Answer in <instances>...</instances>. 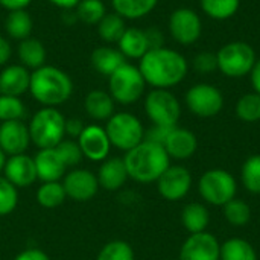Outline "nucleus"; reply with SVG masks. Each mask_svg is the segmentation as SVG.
Masks as SVG:
<instances>
[{
  "label": "nucleus",
  "mask_w": 260,
  "mask_h": 260,
  "mask_svg": "<svg viewBox=\"0 0 260 260\" xmlns=\"http://www.w3.org/2000/svg\"><path fill=\"white\" fill-rule=\"evenodd\" d=\"M37 177L41 183L46 181H61L67 172V166L58 154L56 148L38 149L34 157Z\"/></svg>",
  "instance_id": "a211bd4d"
},
{
  "label": "nucleus",
  "mask_w": 260,
  "mask_h": 260,
  "mask_svg": "<svg viewBox=\"0 0 260 260\" xmlns=\"http://www.w3.org/2000/svg\"><path fill=\"white\" fill-rule=\"evenodd\" d=\"M18 206V189L0 175V218L11 215Z\"/></svg>",
  "instance_id": "58836bf2"
},
{
  "label": "nucleus",
  "mask_w": 260,
  "mask_h": 260,
  "mask_svg": "<svg viewBox=\"0 0 260 260\" xmlns=\"http://www.w3.org/2000/svg\"><path fill=\"white\" fill-rule=\"evenodd\" d=\"M34 29V21L26 9L9 11L5 20V30L9 38L23 41L30 37Z\"/></svg>",
  "instance_id": "bb28decb"
},
{
  "label": "nucleus",
  "mask_w": 260,
  "mask_h": 260,
  "mask_svg": "<svg viewBox=\"0 0 260 260\" xmlns=\"http://www.w3.org/2000/svg\"><path fill=\"white\" fill-rule=\"evenodd\" d=\"M53 6L56 8H61V9H73L76 8V5L81 2V0H49Z\"/></svg>",
  "instance_id": "8fccbe9b"
},
{
  "label": "nucleus",
  "mask_w": 260,
  "mask_h": 260,
  "mask_svg": "<svg viewBox=\"0 0 260 260\" xmlns=\"http://www.w3.org/2000/svg\"><path fill=\"white\" fill-rule=\"evenodd\" d=\"M241 181L250 193L260 195V154L251 155L244 161Z\"/></svg>",
  "instance_id": "f704fd0d"
},
{
  "label": "nucleus",
  "mask_w": 260,
  "mask_h": 260,
  "mask_svg": "<svg viewBox=\"0 0 260 260\" xmlns=\"http://www.w3.org/2000/svg\"><path fill=\"white\" fill-rule=\"evenodd\" d=\"M187 108L198 117H213L221 113L224 107V96L221 90L210 84H195L184 96Z\"/></svg>",
  "instance_id": "9d476101"
},
{
  "label": "nucleus",
  "mask_w": 260,
  "mask_h": 260,
  "mask_svg": "<svg viewBox=\"0 0 260 260\" xmlns=\"http://www.w3.org/2000/svg\"><path fill=\"white\" fill-rule=\"evenodd\" d=\"M29 93L43 107L56 108L70 99L73 93V81L64 70L44 64L30 72Z\"/></svg>",
  "instance_id": "7ed1b4c3"
},
{
  "label": "nucleus",
  "mask_w": 260,
  "mask_h": 260,
  "mask_svg": "<svg viewBox=\"0 0 260 260\" xmlns=\"http://www.w3.org/2000/svg\"><path fill=\"white\" fill-rule=\"evenodd\" d=\"M61 183L64 186L67 198L76 203H87L93 200L101 189L96 174L82 168H73L66 172Z\"/></svg>",
  "instance_id": "f8f14e48"
},
{
  "label": "nucleus",
  "mask_w": 260,
  "mask_h": 260,
  "mask_svg": "<svg viewBox=\"0 0 260 260\" xmlns=\"http://www.w3.org/2000/svg\"><path fill=\"white\" fill-rule=\"evenodd\" d=\"M146 34V38H148V44H149V49H158V47H163L165 44V37H163V32L157 27H149L145 30Z\"/></svg>",
  "instance_id": "a18cd8bd"
},
{
  "label": "nucleus",
  "mask_w": 260,
  "mask_h": 260,
  "mask_svg": "<svg viewBox=\"0 0 260 260\" xmlns=\"http://www.w3.org/2000/svg\"><path fill=\"white\" fill-rule=\"evenodd\" d=\"M221 244L207 232L190 235L181 245L178 260H219Z\"/></svg>",
  "instance_id": "2eb2a0df"
},
{
  "label": "nucleus",
  "mask_w": 260,
  "mask_h": 260,
  "mask_svg": "<svg viewBox=\"0 0 260 260\" xmlns=\"http://www.w3.org/2000/svg\"><path fill=\"white\" fill-rule=\"evenodd\" d=\"M76 142L82 151L84 158L94 161V163H102L104 160H107L113 148L105 128L96 123L85 125V128L82 129Z\"/></svg>",
  "instance_id": "4468645a"
},
{
  "label": "nucleus",
  "mask_w": 260,
  "mask_h": 260,
  "mask_svg": "<svg viewBox=\"0 0 260 260\" xmlns=\"http://www.w3.org/2000/svg\"><path fill=\"white\" fill-rule=\"evenodd\" d=\"M17 55H18L20 64L30 70H37V69L43 67L46 64V58H47L44 44L40 40L32 38V37L20 41Z\"/></svg>",
  "instance_id": "393cba45"
},
{
  "label": "nucleus",
  "mask_w": 260,
  "mask_h": 260,
  "mask_svg": "<svg viewBox=\"0 0 260 260\" xmlns=\"http://www.w3.org/2000/svg\"><path fill=\"white\" fill-rule=\"evenodd\" d=\"M14 260H50L46 251L40 250V248H26L23 251H20Z\"/></svg>",
  "instance_id": "c03bdc74"
},
{
  "label": "nucleus",
  "mask_w": 260,
  "mask_h": 260,
  "mask_svg": "<svg viewBox=\"0 0 260 260\" xmlns=\"http://www.w3.org/2000/svg\"><path fill=\"white\" fill-rule=\"evenodd\" d=\"M0 235H2V225H0Z\"/></svg>",
  "instance_id": "603ef678"
},
{
  "label": "nucleus",
  "mask_w": 260,
  "mask_h": 260,
  "mask_svg": "<svg viewBox=\"0 0 260 260\" xmlns=\"http://www.w3.org/2000/svg\"><path fill=\"white\" fill-rule=\"evenodd\" d=\"M32 0H0V6H3L8 11L15 9H26L30 5Z\"/></svg>",
  "instance_id": "de8ad7c7"
},
{
  "label": "nucleus",
  "mask_w": 260,
  "mask_h": 260,
  "mask_svg": "<svg viewBox=\"0 0 260 260\" xmlns=\"http://www.w3.org/2000/svg\"><path fill=\"white\" fill-rule=\"evenodd\" d=\"M200 3L204 14L215 20L232 18L241 6V0H200Z\"/></svg>",
  "instance_id": "473e14b6"
},
{
  "label": "nucleus",
  "mask_w": 260,
  "mask_h": 260,
  "mask_svg": "<svg viewBox=\"0 0 260 260\" xmlns=\"http://www.w3.org/2000/svg\"><path fill=\"white\" fill-rule=\"evenodd\" d=\"M37 203L44 209H56L67 200L64 186L61 181H46L37 189Z\"/></svg>",
  "instance_id": "c85d7f7f"
},
{
  "label": "nucleus",
  "mask_w": 260,
  "mask_h": 260,
  "mask_svg": "<svg viewBox=\"0 0 260 260\" xmlns=\"http://www.w3.org/2000/svg\"><path fill=\"white\" fill-rule=\"evenodd\" d=\"M75 14L78 21L88 26H98L105 17L107 8L102 0H81L75 8Z\"/></svg>",
  "instance_id": "2f4dec72"
},
{
  "label": "nucleus",
  "mask_w": 260,
  "mask_h": 260,
  "mask_svg": "<svg viewBox=\"0 0 260 260\" xmlns=\"http://www.w3.org/2000/svg\"><path fill=\"white\" fill-rule=\"evenodd\" d=\"M134 250L125 241H111L105 244L98 253L96 260H134Z\"/></svg>",
  "instance_id": "4c0bfd02"
},
{
  "label": "nucleus",
  "mask_w": 260,
  "mask_h": 260,
  "mask_svg": "<svg viewBox=\"0 0 260 260\" xmlns=\"http://www.w3.org/2000/svg\"><path fill=\"white\" fill-rule=\"evenodd\" d=\"M236 116L247 123H254L260 120V94L247 93L241 96L236 104Z\"/></svg>",
  "instance_id": "c9c22d12"
},
{
  "label": "nucleus",
  "mask_w": 260,
  "mask_h": 260,
  "mask_svg": "<svg viewBox=\"0 0 260 260\" xmlns=\"http://www.w3.org/2000/svg\"><path fill=\"white\" fill-rule=\"evenodd\" d=\"M169 32L177 43L183 46L193 44L203 32L201 18L190 8H178L169 17Z\"/></svg>",
  "instance_id": "ddd939ff"
},
{
  "label": "nucleus",
  "mask_w": 260,
  "mask_h": 260,
  "mask_svg": "<svg viewBox=\"0 0 260 260\" xmlns=\"http://www.w3.org/2000/svg\"><path fill=\"white\" fill-rule=\"evenodd\" d=\"M84 108L93 120H108L114 114V99L108 91L91 90L85 96Z\"/></svg>",
  "instance_id": "b1692460"
},
{
  "label": "nucleus",
  "mask_w": 260,
  "mask_h": 260,
  "mask_svg": "<svg viewBox=\"0 0 260 260\" xmlns=\"http://www.w3.org/2000/svg\"><path fill=\"white\" fill-rule=\"evenodd\" d=\"M146 88V81L137 66L125 62L111 76H108V93L122 105L137 102Z\"/></svg>",
  "instance_id": "423d86ee"
},
{
  "label": "nucleus",
  "mask_w": 260,
  "mask_h": 260,
  "mask_svg": "<svg viewBox=\"0 0 260 260\" xmlns=\"http://www.w3.org/2000/svg\"><path fill=\"white\" fill-rule=\"evenodd\" d=\"M99 187L108 192H116L125 186L128 177L123 157H108L99 166L96 174Z\"/></svg>",
  "instance_id": "aec40b11"
},
{
  "label": "nucleus",
  "mask_w": 260,
  "mask_h": 260,
  "mask_svg": "<svg viewBox=\"0 0 260 260\" xmlns=\"http://www.w3.org/2000/svg\"><path fill=\"white\" fill-rule=\"evenodd\" d=\"M12 56V47L5 37H0V67L8 64Z\"/></svg>",
  "instance_id": "49530a36"
},
{
  "label": "nucleus",
  "mask_w": 260,
  "mask_h": 260,
  "mask_svg": "<svg viewBox=\"0 0 260 260\" xmlns=\"http://www.w3.org/2000/svg\"><path fill=\"white\" fill-rule=\"evenodd\" d=\"M224 218L233 227H244L251 219V207L244 200L233 198L225 206H222Z\"/></svg>",
  "instance_id": "72a5a7b5"
},
{
  "label": "nucleus",
  "mask_w": 260,
  "mask_h": 260,
  "mask_svg": "<svg viewBox=\"0 0 260 260\" xmlns=\"http://www.w3.org/2000/svg\"><path fill=\"white\" fill-rule=\"evenodd\" d=\"M26 116V105L17 96L0 94V122L23 120Z\"/></svg>",
  "instance_id": "e433bc0d"
},
{
  "label": "nucleus",
  "mask_w": 260,
  "mask_h": 260,
  "mask_svg": "<svg viewBox=\"0 0 260 260\" xmlns=\"http://www.w3.org/2000/svg\"><path fill=\"white\" fill-rule=\"evenodd\" d=\"M29 145L30 136L27 123L23 120H9L0 123V148L8 157L26 154Z\"/></svg>",
  "instance_id": "dca6fc26"
},
{
  "label": "nucleus",
  "mask_w": 260,
  "mask_h": 260,
  "mask_svg": "<svg viewBox=\"0 0 260 260\" xmlns=\"http://www.w3.org/2000/svg\"><path fill=\"white\" fill-rule=\"evenodd\" d=\"M30 85V72L21 64L6 66L0 72V94L17 96L20 98L29 91Z\"/></svg>",
  "instance_id": "412c9836"
},
{
  "label": "nucleus",
  "mask_w": 260,
  "mask_h": 260,
  "mask_svg": "<svg viewBox=\"0 0 260 260\" xmlns=\"http://www.w3.org/2000/svg\"><path fill=\"white\" fill-rule=\"evenodd\" d=\"M90 62L98 73L104 76H111L119 67H122L126 62V58L117 47L99 46L91 52Z\"/></svg>",
  "instance_id": "4be33fe9"
},
{
  "label": "nucleus",
  "mask_w": 260,
  "mask_h": 260,
  "mask_svg": "<svg viewBox=\"0 0 260 260\" xmlns=\"http://www.w3.org/2000/svg\"><path fill=\"white\" fill-rule=\"evenodd\" d=\"M85 128V123L78 117L66 119V136H70L72 139H78Z\"/></svg>",
  "instance_id": "37998d69"
},
{
  "label": "nucleus",
  "mask_w": 260,
  "mask_h": 260,
  "mask_svg": "<svg viewBox=\"0 0 260 260\" xmlns=\"http://www.w3.org/2000/svg\"><path fill=\"white\" fill-rule=\"evenodd\" d=\"M155 183L160 197L166 201L175 203L186 198L190 192L192 175L187 168L181 165H171Z\"/></svg>",
  "instance_id": "9b49d317"
},
{
  "label": "nucleus",
  "mask_w": 260,
  "mask_h": 260,
  "mask_svg": "<svg viewBox=\"0 0 260 260\" xmlns=\"http://www.w3.org/2000/svg\"><path fill=\"white\" fill-rule=\"evenodd\" d=\"M139 69L146 81L154 88L169 90L178 85L187 75V59L177 50L169 47L149 49L142 58Z\"/></svg>",
  "instance_id": "f257e3e1"
},
{
  "label": "nucleus",
  "mask_w": 260,
  "mask_h": 260,
  "mask_svg": "<svg viewBox=\"0 0 260 260\" xmlns=\"http://www.w3.org/2000/svg\"><path fill=\"white\" fill-rule=\"evenodd\" d=\"M250 78H251V84H253L254 91L260 94V59L256 61L254 67L251 69V72H250Z\"/></svg>",
  "instance_id": "09e8293b"
},
{
  "label": "nucleus",
  "mask_w": 260,
  "mask_h": 260,
  "mask_svg": "<svg viewBox=\"0 0 260 260\" xmlns=\"http://www.w3.org/2000/svg\"><path fill=\"white\" fill-rule=\"evenodd\" d=\"M158 0H111L116 14L125 20H139L154 11Z\"/></svg>",
  "instance_id": "cd10ccee"
},
{
  "label": "nucleus",
  "mask_w": 260,
  "mask_h": 260,
  "mask_svg": "<svg viewBox=\"0 0 260 260\" xmlns=\"http://www.w3.org/2000/svg\"><path fill=\"white\" fill-rule=\"evenodd\" d=\"M181 224L190 233H203L210 224V213L201 203H189L181 210Z\"/></svg>",
  "instance_id": "a878e982"
},
{
  "label": "nucleus",
  "mask_w": 260,
  "mask_h": 260,
  "mask_svg": "<svg viewBox=\"0 0 260 260\" xmlns=\"http://www.w3.org/2000/svg\"><path fill=\"white\" fill-rule=\"evenodd\" d=\"M3 177L9 183H12L17 189L32 186L38 180L34 157H29L27 154L8 157L3 169Z\"/></svg>",
  "instance_id": "f3484780"
},
{
  "label": "nucleus",
  "mask_w": 260,
  "mask_h": 260,
  "mask_svg": "<svg viewBox=\"0 0 260 260\" xmlns=\"http://www.w3.org/2000/svg\"><path fill=\"white\" fill-rule=\"evenodd\" d=\"M193 67L200 73H212L218 69L216 53L212 52H201L193 58Z\"/></svg>",
  "instance_id": "a19ab883"
},
{
  "label": "nucleus",
  "mask_w": 260,
  "mask_h": 260,
  "mask_svg": "<svg viewBox=\"0 0 260 260\" xmlns=\"http://www.w3.org/2000/svg\"><path fill=\"white\" fill-rule=\"evenodd\" d=\"M117 49L125 58L140 59L149 50L145 30L139 27H126V30L117 41Z\"/></svg>",
  "instance_id": "5701e85b"
},
{
  "label": "nucleus",
  "mask_w": 260,
  "mask_h": 260,
  "mask_svg": "<svg viewBox=\"0 0 260 260\" xmlns=\"http://www.w3.org/2000/svg\"><path fill=\"white\" fill-rule=\"evenodd\" d=\"M163 148L166 149L168 155L175 160H187L190 158L198 149V139L197 136L186 128L174 126L165 140Z\"/></svg>",
  "instance_id": "6ab92c4d"
},
{
  "label": "nucleus",
  "mask_w": 260,
  "mask_h": 260,
  "mask_svg": "<svg viewBox=\"0 0 260 260\" xmlns=\"http://www.w3.org/2000/svg\"><path fill=\"white\" fill-rule=\"evenodd\" d=\"M123 161L128 177L142 184L155 183L171 166V157L166 149L149 140H143L136 148L125 152Z\"/></svg>",
  "instance_id": "f03ea898"
},
{
  "label": "nucleus",
  "mask_w": 260,
  "mask_h": 260,
  "mask_svg": "<svg viewBox=\"0 0 260 260\" xmlns=\"http://www.w3.org/2000/svg\"><path fill=\"white\" fill-rule=\"evenodd\" d=\"M30 143L38 149L55 148L66 137V117L58 108L43 107L27 123Z\"/></svg>",
  "instance_id": "20e7f679"
},
{
  "label": "nucleus",
  "mask_w": 260,
  "mask_h": 260,
  "mask_svg": "<svg viewBox=\"0 0 260 260\" xmlns=\"http://www.w3.org/2000/svg\"><path fill=\"white\" fill-rule=\"evenodd\" d=\"M198 192L206 203L222 207L236 198L238 183L229 171L210 169L201 175L198 181Z\"/></svg>",
  "instance_id": "6e6552de"
},
{
  "label": "nucleus",
  "mask_w": 260,
  "mask_h": 260,
  "mask_svg": "<svg viewBox=\"0 0 260 260\" xmlns=\"http://www.w3.org/2000/svg\"><path fill=\"white\" fill-rule=\"evenodd\" d=\"M219 260H257V253L248 241L232 238L221 244Z\"/></svg>",
  "instance_id": "c756f323"
},
{
  "label": "nucleus",
  "mask_w": 260,
  "mask_h": 260,
  "mask_svg": "<svg viewBox=\"0 0 260 260\" xmlns=\"http://www.w3.org/2000/svg\"><path fill=\"white\" fill-rule=\"evenodd\" d=\"M111 146L128 152L145 140V128L137 116L128 111L114 113L104 126Z\"/></svg>",
  "instance_id": "39448f33"
},
{
  "label": "nucleus",
  "mask_w": 260,
  "mask_h": 260,
  "mask_svg": "<svg viewBox=\"0 0 260 260\" xmlns=\"http://www.w3.org/2000/svg\"><path fill=\"white\" fill-rule=\"evenodd\" d=\"M6 160H8V155L2 151V148H0V174L3 172V169H5V165H6Z\"/></svg>",
  "instance_id": "3c124183"
},
{
  "label": "nucleus",
  "mask_w": 260,
  "mask_h": 260,
  "mask_svg": "<svg viewBox=\"0 0 260 260\" xmlns=\"http://www.w3.org/2000/svg\"><path fill=\"white\" fill-rule=\"evenodd\" d=\"M145 111L152 125L177 126L181 116V105L172 91L154 88L145 98Z\"/></svg>",
  "instance_id": "1a4fd4ad"
},
{
  "label": "nucleus",
  "mask_w": 260,
  "mask_h": 260,
  "mask_svg": "<svg viewBox=\"0 0 260 260\" xmlns=\"http://www.w3.org/2000/svg\"><path fill=\"white\" fill-rule=\"evenodd\" d=\"M218 70L229 78H242L250 75L257 58L254 49L245 41H232L222 46L218 53Z\"/></svg>",
  "instance_id": "0eeeda50"
},
{
  "label": "nucleus",
  "mask_w": 260,
  "mask_h": 260,
  "mask_svg": "<svg viewBox=\"0 0 260 260\" xmlns=\"http://www.w3.org/2000/svg\"><path fill=\"white\" fill-rule=\"evenodd\" d=\"M55 148H56L58 154L61 155L62 161L66 163L67 169H69V168H72V169H73V168H78L79 163H81L82 158H84L82 151H81L78 142L73 140V139H64V140H62L58 146H55Z\"/></svg>",
  "instance_id": "ea45409f"
},
{
  "label": "nucleus",
  "mask_w": 260,
  "mask_h": 260,
  "mask_svg": "<svg viewBox=\"0 0 260 260\" xmlns=\"http://www.w3.org/2000/svg\"><path fill=\"white\" fill-rule=\"evenodd\" d=\"M125 30H126L125 18L116 12H110V14L107 12L105 17L98 24L99 37L105 43H116L117 44V41L120 40V37L123 35Z\"/></svg>",
  "instance_id": "7c9ffc66"
},
{
  "label": "nucleus",
  "mask_w": 260,
  "mask_h": 260,
  "mask_svg": "<svg viewBox=\"0 0 260 260\" xmlns=\"http://www.w3.org/2000/svg\"><path fill=\"white\" fill-rule=\"evenodd\" d=\"M174 126H161V125H152L149 129H145V140L158 143V145H165V140L168 139L171 129Z\"/></svg>",
  "instance_id": "79ce46f5"
}]
</instances>
